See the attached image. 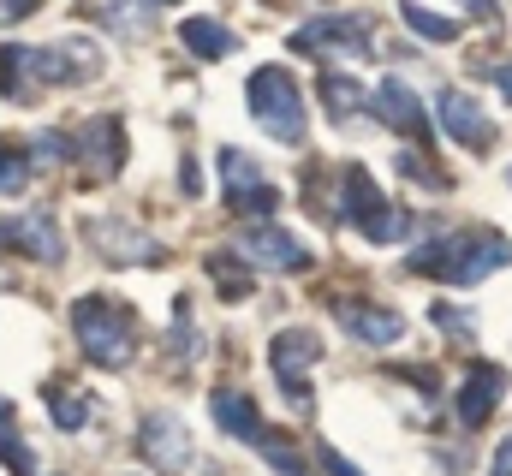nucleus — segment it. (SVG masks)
Here are the masks:
<instances>
[{
    "mask_svg": "<svg viewBox=\"0 0 512 476\" xmlns=\"http://www.w3.org/2000/svg\"><path fill=\"white\" fill-rule=\"evenodd\" d=\"M72 334H78L84 357L102 363V369H120V363H131V352H137L131 316L114 310V298H78V304H72Z\"/></svg>",
    "mask_w": 512,
    "mask_h": 476,
    "instance_id": "f257e3e1",
    "label": "nucleus"
},
{
    "mask_svg": "<svg viewBox=\"0 0 512 476\" xmlns=\"http://www.w3.org/2000/svg\"><path fill=\"white\" fill-rule=\"evenodd\" d=\"M84 12H96V18H108V24H137V12H131V0H84Z\"/></svg>",
    "mask_w": 512,
    "mask_h": 476,
    "instance_id": "cd10ccee",
    "label": "nucleus"
},
{
    "mask_svg": "<svg viewBox=\"0 0 512 476\" xmlns=\"http://www.w3.org/2000/svg\"><path fill=\"white\" fill-rule=\"evenodd\" d=\"M0 96H6V102H36L30 48H0Z\"/></svg>",
    "mask_w": 512,
    "mask_h": 476,
    "instance_id": "6ab92c4d",
    "label": "nucleus"
},
{
    "mask_svg": "<svg viewBox=\"0 0 512 476\" xmlns=\"http://www.w3.org/2000/svg\"><path fill=\"white\" fill-rule=\"evenodd\" d=\"M0 459H6V465H12L18 476H30V471H36V453H30V447H24L18 435H0Z\"/></svg>",
    "mask_w": 512,
    "mask_h": 476,
    "instance_id": "bb28decb",
    "label": "nucleus"
},
{
    "mask_svg": "<svg viewBox=\"0 0 512 476\" xmlns=\"http://www.w3.org/2000/svg\"><path fill=\"white\" fill-rule=\"evenodd\" d=\"M155 6H167V0H155Z\"/></svg>",
    "mask_w": 512,
    "mask_h": 476,
    "instance_id": "72a5a7b5",
    "label": "nucleus"
},
{
    "mask_svg": "<svg viewBox=\"0 0 512 476\" xmlns=\"http://www.w3.org/2000/svg\"><path fill=\"white\" fill-rule=\"evenodd\" d=\"M322 96H328V108H334V119L346 125V114H358L370 96H364V84L358 78H346V72H322Z\"/></svg>",
    "mask_w": 512,
    "mask_h": 476,
    "instance_id": "aec40b11",
    "label": "nucleus"
},
{
    "mask_svg": "<svg viewBox=\"0 0 512 476\" xmlns=\"http://www.w3.org/2000/svg\"><path fill=\"white\" fill-rule=\"evenodd\" d=\"M507 185H512V173H507Z\"/></svg>",
    "mask_w": 512,
    "mask_h": 476,
    "instance_id": "f704fd0d",
    "label": "nucleus"
},
{
    "mask_svg": "<svg viewBox=\"0 0 512 476\" xmlns=\"http://www.w3.org/2000/svg\"><path fill=\"white\" fill-rule=\"evenodd\" d=\"M495 90H501V96L512 102V66H501V72H495Z\"/></svg>",
    "mask_w": 512,
    "mask_h": 476,
    "instance_id": "2f4dec72",
    "label": "nucleus"
},
{
    "mask_svg": "<svg viewBox=\"0 0 512 476\" xmlns=\"http://www.w3.org/2000/svg\"><path fill=\"white\" fill-rule=\"evenodd\" d=\"M48 411H54V423H60V429H78V423L90 417V405H84L78 393H60V387L48 393Z\"/></svg>",
    "mask_w": 512,
    "mask_h": 476,
    "instance_id": "b1692460",
    "label": "nucleus"
},
{
    "mask_svg": "<svg viewBox=\"0 0 512 476\" xmlns=\"http://www.w3.org/2000/svg\"><path fill=\"white\" fill-rule=\"evenodd\" d=\"M447 262H453V238H429L423 250H411V256H405V268H411V274H447Z\"/></svg>",
    "mask_w": 512,
    "mask_h": 476,
    "instance_id": "5701e85b",
    "label": "nucleus"
},
{
    "mask_svg": "<svg viewBox=\"0 0 512 476\" xmlns=\"http://www.w3.org/2000/svg\"><path fill=\"white\" fill-rule=\"evenodd\" d=\"M256 453H262V459H268V465H274L280 476H310V465H304V453H292V447H286V441H274L268 429L256 435Z\"/></svg>",
    "mask_w": 512,
    "mask_h": 476,
    "instance_id": "4be33fe9",
    "label": "nucleus"
},
{
    "mask_svg": "<svg viewBox=\"0 0 512 476\" xmlns=\"http://www.w3.org/2000/svg\"><path fill=\"white\" fill-rule=\"evenodd\" d=\"M251 268H286V274H298V268H310V244L292 233H280V227H251V233H239L233 244Z\"/></svg>",
    "mask_w": 512,
    "mask_h": 476,
    "instance_id": "1a4fd4ad",
    "label": "nucleus"
},
{
    "mask_svg": "<svg viewBox=\"0 0 512 476\" xmlns=\"http://www.w3.org/2000/svg\"><path fill=\"white\" fill-rule=\"evenodd\" d=\"M137 441H143V459H149L161 476H179L185 465H191V435H185L179 417H149Z\"/></svg>",
    "mask_w": 512,
    "mask_h": 476,
    "instance_id": "9b49d317",
    "label": "nucleus"
},
{
    "mask_svg": "<svg viewBox=\"0 0 512 476\" xmlns=\"http://www.w3.org/2000/svg\"><path fill=\"white\" fill-rule=\"evenodd\" d=\"M340 322L352 328V340L364 346H393L405 334V316L399 310H376V304H340Z\"/></svg>",
    "mask_w": 512,
    "mask_h": 476,
    "instance_id": "2eb2a0df",
    "label": "nucleus"
},
{
    "mask_svg": "<svg viewBox=\"0 0 512 476\" xmlns=\"http://www.w3.org/2000/svg\"><path fill=\"white\" fill-rule=\"evenodd\" d=\"M251 114L274 143H304V90L286 66H256L251 72Z\"/></svg>",
    "mask_w": 512,
    "mask_h": 476,
    "instance_id": "f03ea898",
    "label": "nucleus"
},
{
    "mask_svg": "<svg viewBox=\"0 0 512 476\" xmlns=\"http://www.w3.org/2000/svg\"><path fill=\"white\" fill-rule=\"evenodd\" d=\"M370 108H376V119H387L393 131H405V137H429V119H423V108H417V90L411 84H399V78H387L382 90L370 96Z\"/></svg>",
    "mask_w": 512,
    "mask_h": 476,
    "instance_id": "f8f14e48",
    "label": "nucleus"
},
{
    "mask_svg": "<svg viewBox=\"0 0 512 476\" xmlns=\"http://www.w3.org/2000/svg\"><path fill=\"white\" fill-rule=\"evenodd\" d=\"M512 262V244L501 233H471V238H453V262H447V286H477V280H489L495 268H507Z\"/></svg>",
    "mask_w": 512,
    "mask_h": 476,
    "instance_id": "423d86ee",
    "label": "nucleus"
},
{
    "mask_svg": "<svg viewBox=\"0 0 512 476\" xmlns=\"http://www.w3.org/2000/svg\"><path fill=\"white\" fill-rule=\"evenodd\" d=\"M30 72L36 84H90L102 72V48L96 42H48V48H30Z\"/></svg>",
    "mask_w": 512,
    "mask_h": 476,
    "instance_id": "20e7f679",
    "label": "nucleus"
},
{
    "mask_svg": "<svg viewBox=\"0 0 512 476\" xmlns=\"http://www.w3.org/2000/svg\"><path fill=\"white\" fill-rule=\"evenodd\" d=\"M322 357V340L316 334H298V328H286V334H274V346H268V363H274V375L286 381V375H298V369H310Z\"/></svg>",
    "mask_w": 512,
    "mask_h": 476,
    "instance_id": "f3484780",
    "label": "nucleus"
},
{
    "mask_svg": "<svg viewBox=\"0 0 512 476\" xmlns=\"http://www.w3.org/2000/svg\"><path fill=\"white\" fill-rule=\"evenodd\" d=\"M179 42H185L197 60H227V54L239 48V36H233L221 18H185V24H179Z\"/></svg>",
    "mask_w": 512,
    "mask_h": 476,
    "instance_id": "dca6fc26",
    "label": "nucleus"
},
{
    "mask_svg": "<svg viewBox=\"0 0 512 476\" xmlns=\"http://www.w3.org/2000/svg\"><path fill=\"white\" fill-rule=\"evenodd\" d=\"M399 18H405L417 36H429V42H453V36H459L453 18H441V12H429V6H417V0H399Z\"/></svg>",
    "mask_w": 512,
    "mask_h": 476,
    "instance_id": "412c9836",
    "label": "nucleus"
},
{
    "mask_svg": "<svg viewBox=\"0 0 512 476\" xmlns=\"http://www.w3.org/2000/svg\"><path fill=\"white\" fill-rule=\"evenodd\" d=\"M322 465H328V476H364L346 453H334V447H322Z\"/></svg>",
    "mask_w": 512,
    "mask_h": 476,
    "instance_id": "c85d7f7f",
    "label": "nucleus"
},
{
    "mask_svg": "<svg viewBox=\"0 0 512 476\" xmlns=\"http://www.w3.org/2000/svg\"><path fill=\"white\" fill-rule=\"evenodd\" d=\"M435 119H441V131H447L453 143H465V149H477V155L495 143V119L483 114V102L465 96V90H441V96H435Z\"/></svg>",
    "mask_w": 512,
    "mask_h": 476,
    "instance_id": "6e6552de",
    "label": "nucleus"
},
{
    "mask_svg": "<svg viewBox=\"0 0 512 476\" xmlns=\"http://www.w3.org/2000/svg\"><path fill=\"white\" fill-rule=\"evenodd\" d=\"M465 12H477V18H495V0H465Z\"/></svg>",
    "mask_w": 512,
    "mask_h": 476,
    "instance_id": "473e14b6",
    "label": "nucleus"
},
{
    "mask_svg": "<svg viewBox=\"0 0 512 476\" xmlns=\"http://www.w3.org/2000/svg\"><path fill=\"white\" fill-rule=\"evenodd\" d=\"M209 411H215V423H221L227 435H239V441H256V435H262L256 405L245 399V393H233V387H227V393H215V399H209Z\"/></svg>",
    "mask_w": 512,
    "mask_h": 476,
    "instance_id": "a211bd4d",
    "label": "nucleus"
},
{
    "mask_svg": "<svg viewBox=\"0 0 512 476\" xmlns=\"http://www.w3.org/2000/svg\"><path fill=\"white\" fill-rule=\"evenodd\" d=\"M72 155L84 161V173L90 179H114L120 167H126V125L120 119H90L78 137H72Z\"/></svg>",
    "mask_w": 512,
    "mask_h": 476,
    "instance_id": "0eeeda50",
    "label": "nucleus"
},
{
    "mask_svg": "<svg viewBox=\"0 0 512 476\" xmlns=\"http://www.w3.org/2000/svg\"><path fill=\"white\" fill-rule=\"evenodd\" d=\"M42 0H0V24H12V18H30Z\"/></svg>",
    "mask_w": 512,
    "mask_h": 476,
    "instance_id": "c756f323",
    "label": "nucleus"
},
{
    "mask_svg": "<svg viewBox=\"0 0 512 476\" xmlns=\"http://www.w3.org/2000/svg\"><path fill=\"white\" fill-rule=\"evenodd\" d=\"M298 48H310V54H322V60H364V54H376L370 48V18H310L304 30H298Z\"/></svg>",
    "mask_w": 512,
    "mask_h": 476,
    "instance_id": "7ed1b4c3",
    "label": "nucleus"
},
{
    "mask_svg": "<svg viewBox=\"0 0 512 476\" xmlns=\"http://www.w3.org/2000/svg\"><path fill=\"white\" fill-rule=\"evenodd\" d=\"M501 399H507V369H501V363H471L465 381H459V423H465V429L489 423V411H495Z\"/></svg>",
    "mask_w": 512,
    "mask_h": 476,
    "instance_id": "9d476101",
    "label": "nucleus"
},
{
    "mask_svg": "<svg viewBox=\"0 0 512 476\" xmlns=\"http://www.w3.org/2000/svg\"><path fill=\"white\" fill-rule=\"evenodd\" d=\"M30 155H36L42 167H54V161H66V155H72V137H66V131H42Z\"/></svg>",
    "mask_w": 512,
    "mask_h": 476,
    "instance_id": "a878e982",
    "label": "nucleus"
},
{
    "mask_svg": "<svg viewBox=\"0 0 512 476\" xmlns=\"http://www.w3.org/2000/svg\"><path fill=\"white\" fill-rule=\"evenodd\" d=\"M489 476H512V435L495 447V471H489Z\"/></svg>",
    "mask_w": 512,
    "mask_h": 476,
    "instance_id": "7c9ffc66",
    "label": "nucleus"
},
{
    "mask_svg": "<svg viewBox=\"0 0 512 476\" xmlns=\"http://www.w3.org/2000/svg\"><path fill=\"white\" fill-rule=\"evenodd\" d=\"M24 167H30L24 149H6V143H0V197H12V191L24 185Z\"/></svg>",
    "mask_w": 512,
    "mask_h": 476,
    "instance_id": "393cba45",
    "label": "nucleus"
},
{
    "mask_svg": "<svg viewBox=\"0 0 512 476\" xmlns=\"http://www.w3.org/2000/svg\"><path fill=\"white\" fill-rule=\"evenodd\" d=\"M90 233H96L108 262H161V244L149 233H137V227H126V221H96Z\"/></svg>",
    "mask_w": 512,
    "mask_h": 476,
    "instance_id": "4468645a",
    "label": "nucleus"
},
{
    "mask_svg": "<svg viewBox=\"0 0 512 476\" xmlns=\"http://www.w3.org/2000/svg\"><path fill=\"white\" fill-rule=\"evenodd\" d=\"M221 179H227V209L256 215V221H268V215L280 209V191H268V179L256 173L251 155H239V149H221Z\"/></svg>",
    "mask_w": 512,
    "mask_h": 476,
    "instance_id": "39448f33",
    "label": "nucleus"
},
{
    "mask_svg": "<svg viewBox=\"0 0 512 476\" xmlns=\"http://www.w3.org/2000/svg\"><path fill=\"white\" fill-rule=\"evenodd\" d=\"M0 244H12V250H24V256H36V262H60V256H66V238L54 233V221H48V215L0 221Z\"/></svg>",
    "mask_w": 512,
    "mask_h": 476,
    "instance_id": "ddd939ff",
    "label": "nucleus"
}]
</instances>
